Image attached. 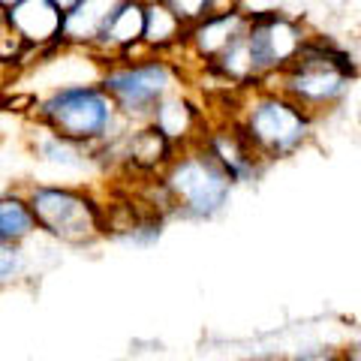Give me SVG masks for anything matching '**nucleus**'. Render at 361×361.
Segmentation results:
<instances>
[{
  "instance_id": "f257e3e1",
  "label": "nucleus",
  "mask_w": 361,
  "mask_h": 361,
  "mask_svg": "<svg viewBox=\"0 0 361 361\" xmlns=\"http://www.w3.org/2000/svg\"><path fill=\"white\" fill-rule=\"evenodd\" d=\"M358 75L361 63L349 51V45L334 39L331 33L313 27L295 63L286 66L268 85L280 87L289 99H295L301 109H307L316 121H322L334 115L337 109H343Z\"/></svg>"
},
{
  "instance_id": "f03ea898",
  "label": "nucleus",
  "mask_w": 361,
  "mask_h": 361,
  "mask_svg": "<svg viewBox=\"0 0 361 361\" xmlns=\"http://www.w3.org/2000/svg\"><path fill=\"white\" fill-rule=\"evenodd\" d=\"M223 115L238 123L268 166L301 154L319 127V121L307 109H301L274 85H256L235 94L226 103Z\"/></svg>"
},
{
  "instance_id": "7ed1b4c3",
  "label": "nucleus",
  "mask_w": 361,
  "mask_h": 361,
  "mask_svg": "<svg viewBox=\"0 0 361 361\" xmlns=\"http://www.w3.org/2000/svg\"><path fill=\"white\" fill-rule=\"evenodd\" d=\"M30 123L49 127L94 151L127 135L135 127L121 115L118 103L99 82H78L42 90L30 103Z\"/></svg>"
},
{
  "instance_id": "20e7f679",
  "label": "nucleus",
  "mask_w": 361,
  "mask_h": 361,
  "mask_svg": "<svg viewBox=\"0 0 361 361\" xmlns=\"http://www.w3.org/2000/svg\"><path fill=\"white\" fill-rule=\"evenodd\" d=\"M21 190L30 202L42 238L78 250L106 241V199L94 187L30 180L21 184Z\"/></svg>"
},
{
  "instance_id": "39448f33",
  "label": "nucleus",
  "mask_w": 361,
  "mask_h": 361,
  "mask_svg": "<svg viewBox=\"0 0 361 361\" xmlns=\"http://www.w3.org/2000/svg\"><path fill=\"white\" fill-rule=\"evenodd\" d=\"M99 85L111 94L121 115L130 123H148L154 109L169 94L190 85V73L178 58H169V54L118 58L103 63Z\"/></svg>"
},
{
  "instance_id": "423d86ee",
  "label": "nucleus",
  "mask_w": 361,
  "mask_h": 361,
  "mask_svg": "<svg viewBox=\"0 0 361 361\" xmlns=\"http://www.w3.org/2000/svg\"><path fill=\"white\" fill-rule=\"evenodd\" d=\"M160 180L172 199V211L180 220H214L229 208L235 184L229 175L214 163V157L202 145L180 148L169 166L160 172Z\"/></svg>"
},
{
  "instance_id": "0eeeda50",
  "label": "nucleus",
  "mask_w": 361,
  "mask_h": 361,
  "mask_svg": "<svg viewBox=\"0 0 361 361\" xmlns=\"http://www.w3.org/2000/svg\"><path fill=\"white\" fill-rule=\"evenodd\" d=\"M310 25L295 13H265L253 16L247 25V39L253 49V61L259 70V85H268L295 63L304 42L310 37Z\"/></svg>"
},
{
  "instance_id": "6e6552de",
  "label": "nucleus",
  "mask_w": 361,
  "mask_h": 361,
  "mask_svg": "<svg viewBox=\"0 0 361 361\" xmlns=\"http://www.w3.org/2000/svg\"><path fill=\"white\" fill-rule=\"evenodd\" d=\"M199 145L214 157V163L229 175L235 187L256 184V180H262L268 169V163L259 157V151L241 133V127L229 115H223V111L208 109V127L202 133Z\"/></svg>"
},
{
  "instance_id": "1a4fd4ad",
  "label": "nucleus",
  "mask_w": 361,
  "mask_h": 361,
  "mask_svg": "<svg viewBox=\"0 0 361 361\" xmlns=\"http://www.w3.org/2000/svg\"><path fill=\"white\" fill-rule=\"evenodd\" d=\"M247 18L241 9L238 13H220V16H205L202 21L187 27V39H184V49L175 58L180 61L190 70V66H205L214 63L220 54L229 49V45L238 42L244 33H247Z\"/></svg>"
},
{
  "instance_id": "9d476101",
  "label": "nucleus",
  "mask_w": 361,
  "mask_h": 361,
  "mask_svg": "<svg viewBox=\"0 0 361 361\" xmlns=\"http://www.w3.org/2000/svg\"><path fill=\"white\" fill-rule=\"evenodd\" d=\"M148 123L180 151V148H190V145H199L202 133L208 127V109L205 103L193 99L187 87H180L154 109Z\"/></svg>"
},
{
  "instance_id": "9b49d317",
  "label": "nucleus",
  "mask_w": 361,
  "mask_h": 361,
  "mask_svg": "<svg viewBox=\"0 0 361 361\" xmlns=\"http://www.w3.org/2000/svg\"><path fill=\"white\" fill-rule=\"evenodd\" d=\"M6 21L39 58L61 49L63 13L54 6V0H21L6 13Z\"/></svg>"
},
{
  "instance_id": "f8f14e48",
  "label": "nucleus",
  "mask_w": 361,
  "mask_h": 361,
  "mask_svg": "<svg viewBox=\"0 0 361 361\" xmlns=\"http://www.w3.org/2000/svg\"><path fill=\"white\" fill-rule=\"evenodd\" d=\"M27 151H30L33 160H39L51 169H63V172H85V169L99 166L94 148L66 139V135L54 133L49 127H39V123H30Z\"/></svg>"
},
{
  "instance_id": "ddd939ff",
  "label": "nucleus",
  "mask_w": 361,
  "mask_h": 361,
  "mask_svg": "<svg viewBox=\"0 0 361 361\" xmlns=\"http://www.w3.org/2000/svg\"><path fill=\"white\" fill-rule=\"evenodd\" d=\"M121 4L123 0H82L70 13H63L61 45L78 51H94Z\"/></svg>"
},
{
  "instance_id": "4468645a",
  "label": "nucleus",
  "mask_w": 361,
  "mask_h": 361,
  "mask_svg": "<svg viewBox=\"0 0 361 361\" xmlns=\"http://www.w3.org/2000/svg\"><path fill=\"white\" fill-rule=\"evenodd\" d=\"M142 39H145V6L139 0H123L118 13L111 16L103 39L97 42V49L90 54H97L103 63L118 61L127 51H133L135 45H142Z\"/></svg>"
},
{
  "instance_id": "2eb2a0df",
  "label": "nucleus",
  "mask_w": 361,
  "mask_h": 361,
  "mask_svg": "<svg viewBox=\"0 0 361 361\" xmlns=\"http://www.w3.org/2000/svg\"><path fill=\"white\" fill-rule=\"evenodd\" d=\"M184 39H187V25L169 9L166 0H157V4L145 6V39L142 42L154 54L175 58L184 49Z\"/></svg>"
},
{
  "instance_id": "dca6fc26",
  "label": "nucleus",
  "mask_w": 361,
  "mask_h": 361,
  "mask_svg": "<svg viewBox=\"0 0 361 361\" xmlns=\"http://www.w3.org/2000/svg\"><path fill=\"white\" fill-rule=\"evenodd\" d=\"M39 235L37 217L30 211V202L25 196V190L9 187L0 193V241L9 244H30Z\"/></svg>"
},
{
  "instance_id": "f3484780",
  "label": "nucleus",
  "mask_w": 361,
  "mask_h": 361,
  "mask_svg": "<svg viewBox=\"0 0 361 361\" xmlns=\"http://www.w3.org/2000/svg\"><path fill=\"white\" fill-rule=\"evenodd\" d=\"M30 271V256L25 244H9L0 241V289H9L21 283Z\"/></svg>"
},
{
  "instance_id": "a211bd4d",
  "label": "nucleus",
  "mask_w": 361,
  "mask_h": 361,
  "mask_svg": "<svg viewBox=\"0 0 361 361\" xmlns=\"http://www.w3.org/2000/svg\"><path fill=\"white\" fill-rule=\"evenodd\" d=\"M169 9L184 21V25H196V21H202L208 13H211V0H166Z\"/></svg>"
},
{
  "instance_id": "6ab92c4d",
  "label": "nucleus",
  "mask_w": 361,
  "mask_h": 361,
  "mask_svg": "<svg viewBox=\"0 0 361 361\" xmlns=\"http://www.w3.org/2000/svg\"><path fill=\"white\" fill-rule=\"evenodd\" d=\"M241 13L247 18H253L265 13H292V6H289V0H241Z\"/></svg>"
},
{
  "instance_id": "aec40b11",
  "label": "nucleus",
  "mask_w": 361,
  "mask_h": 361,
  "mask_svg": "<svg viewBox=\"0 0 361 361\" xmlns=\"http://www.w3.org/2000/svg\"><path fill=\"white\" fill-rule=\"evenodd\" d=\"M286 361H341V353H337V346H310L289 353Z\"/></svg>"
},
{
  "instance_id": "412c9836",
  "label": "nucleus",
  "mask_w": 361,
  "mask_h": 361,
  "mask_svg": "<svg viewBox=\"0 0 361 361\" xmlns=\"http://www.w3.org/2000/svg\"><path fill=\"white\" fill-rule=\"evenodd\" d=\"M18 78H21V73L16 70V66H9L6 61H0V99L13 94L16 85H18Z\"/></svg>"
},
{
  "instance_id": "4be33fe9",
  "label": "nucleus",
  "mask_w": 361,
  "mask_h": 361,
  "mask_svg": "<svg viewBox=\"0 0 361 361\" xmlns=\"http://www.w3.org/2000/svg\"><path fill=\"white\" fill-rule=\"evenodd\" d=\"M337 353H341V361H361V334H355L343 346H337Z\"/></svg>"
},
{
  "instance_id": "5701e85b",
  "label": "nucleus",
  "mask_w": 361,
  "mask_h": 361,
  "mask_svg": "<svg viewBox=\"0 0 361 361\" xmlns=\"http://www.w3.org/2000/svg\"><path fill=\"white\" fill-rule=\"evenodd\" d=\"M241 0H211V13L208 16H220V13H238Z\"/></svg>"
},
{
  "instance_id": "b1692460",
  "label": "nucleus",
  "mask_w": 361,
  "mask_h": 361,
  "mask_svg": "<svg viewBox=\"0 0 361 361\" xmlns=\"http://www.w3.org/2000/svg\"><path fill=\"white\" fill-rule=\"evenodd\" d=\"M244 361H286L283 353H256L250 358H244Z\"/></svg>"
},
{
  "instance_id": "393cba45",
  "label": "nucleus",
  "mask_w": 361,
  "mask_h": 361,
  "mask_svg": "<svg viewBox=\"0 0 361 361\" xmlns=\"http://www.w3.org/2000/svg\"><path fill=\"white\" fill-rule=\"evenodd\" d=\"M78 4H82V0H54V6H58L61 13H70V9L78 6Z\"/></svg>"
},
{
  "instance_id": "a878e982",
  "label": "nucleus",
  "mask_w": 361,
  "mask_h": 361,
  "mask_svg": "<svg viewBox=\"0 0 361 361\" xmlns=\"http://www.w3.org/2000/svg\"><path fill=\"white\" fill-rule=\"evenodd\" d=\"M6 13H9V9H6L4 4H0V27H4V25H6Z\"/></svg>"
},
{
  "instance_id": "bb28decb",
  "label": "nucleus",
  "mask_w": 361,
  "mask_h": 361,
  "mask_svg": "<svg viewBox=\"0 0 361 361\" xmlns=\"http://www.w3.org/2000/svg\"><path fill=\"white\" fill-rule=\"evenodd\" d=\"M0 4H4V6H6V9H13V6H16V4H21V0H0Z\"/></svg>"
},
{
  "instance_id": "cd10ccee",
  "label": "nucleus",
  "mask_w": 361,
  "mask_h": 361,
  "mask_svg": "<svg viewBox=\"0 0 361 361\" xmlns=\"http://www.w3.org/2000/svg\"><path fill=\"white\" fill-rule=\"evenodd\" d=\"M139 4H142V6H148V4H157V0H139Z\"/></svg>"
}]
</instances>
